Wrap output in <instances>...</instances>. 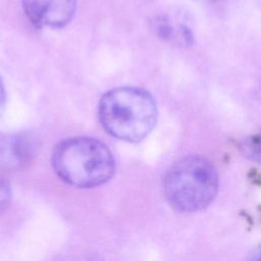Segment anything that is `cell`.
<instances>
[{
	"mask_svg": "<svg viewBox=\"0 0 261 261\" xmlns=\"http://www.w3.org/2000/svg\"><path fill=\"white\" fill-rule=\"evenodd\" d=\"M99 119L116 139L139 142L153 129L157 108L152 96L138 88L123 87L107 92L99 103Z\"/></svg>",
	"mask_w": 261,
	"mask_h": 261,
	"instance_id": "obj_1",
	"label": "cell"
},
{
	"mask_svg": "<svg viewBox=\"0 0 261 261\" xmlns=\"http://www.w3.org/2000/svg\"><path fill=\"white\" fill-rule=\"evenodd\" d=\"M58 176L77 188H93L108 181L115 170L111 151L99 140L75 137L59 143L52 155Z\"/></svg>",
	"mask_w": 261,
	"mask_h": 261,
	"instance_id": "obj_2",
	"label": "cell"
},
{
	"mask_svg": "<svg viewBox=\"0 0 261 261\" xmlns=\"http://www.w3.org/2000/svg\"><path fill=\"white\" fill-rule=\"evenodd\" d=\"M218 189V174L213 164L201 156H189L167 171L163 191L168 203L180 212H196L207 207Z\"/></svg>",
	"mask_w": 261,
	"mask_h": 261,
	"instance_id": "obj_3",
	"label": "cell"
},
{
	"mask_svg": "<svg viewBox=\"0 0 261 261\" xmlns=\"http://www.w3.org/2000/svg\"><path fill=\"white\" fill-rule=\"evenodd\" d=\"M77 0H21L29 20L37 28L61 29L72 19Z\"/></svg>",
	"mask_w": 261,
	"mask_h": 261,
	"instance_id": "obj_4",
	"label": "cell"
},
{
	"mask_svg": "<svg viewBox=\"0 0 261 261\" xmlns=\"http://www.w3.org/2000/svg\"><path fill=\"white\" fill-rule=\"evenodd\" d=\"M37 142L29 134L0 137V169L13 170L27 165L35 156Z\"/></svg>",
	"mask_w": 261,
	"mask_h": 261,
	"instance_id": "obj_5",
	"label": "cell"
},
{
	"mask_svg": "<svg viewBox=\"0 0 261 261\" xmlns=\"http://www.w3.org/2000/svg\"><path fill=\"white\" fill-rule=\"evenodd\" d=\"M155 34L162 40L188 45L192 42V30L188 16L179 10H168L156 14L151 20Z\"/></svg>",
	"mask_w": 261,
	"mask_h": 261,
	"instance_id": "obj_6",
	"label": "cell"
},
{
	"mask_svg": "<svg viewBox=\"0 0 261 261\" xmlns=\"http://www.w3.org/2000/svg\"><path fill=\"white\" fill-rule=\"evenodd\" d=\"M11 200V190L6 180L0 178V214L6 210Z\"/></svg>",
	"mask_w": 261,
	"mask_h": 261,
	"instance_id": "obj_7",
	"label": "cell"
},
{
	"mask_svg": "<svg viewBox=\"0 0 261 261\" xmlns=\"http://www.w3.org/2000/svg\"><path fill=\"white\" fill-rule=\"evenodd\" d=\"M4 104H5V90H4L2 80L0 77V115H1L2 110L4 108Z\"/></svg>",
	"mask_w": 261,
	"mask_h": 261,
	"instance_id": "obj_8",
	"label": "cell"
}]
</instances>
